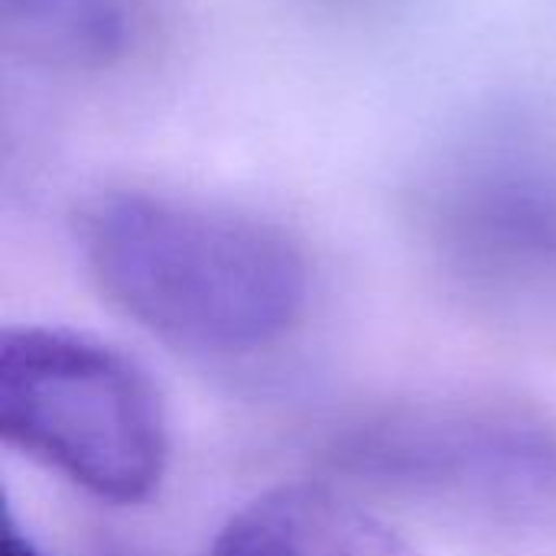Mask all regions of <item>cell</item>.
<instances>
[{
  "instance_id": "6da1fadb",
  "label": "cell",
  "mask_w": 556,
  "mask_h": 556,
  "mask_svg": "<svg viewBox=\"0 0 556 556\" xmlns=\"http://www.w3.org/2000/svg\"><path fill=\"white\" fill-rule=\"evenodd\" d=\"M78 248L114 306L195 352L274 345L309 303L306 254L283 228L199 199L101 192L78 215Z\"/></svg>"
},
{
  "instance_id": "52a82bcc",
  "label": "cell",
  "mask_w": 556,
  "mask_h": 556,
  "mask_svg": "<svg viewBox=\"0 0 556 556\" xmlns=\"http://www.w3.org/2000/svg\"><path fill=\"white\" fill-rule=\"evenodd\" d=\"M0 556H49V554H42V551L36 547V541L16 528V521H13V515H10V508H7V511H3V531H0Z\"/></svg>"
},
{
  "instance_id": "8992f818",
  "label": "cell",
  "mask_w": 556,
  "mask_h": 556,
  "mask_svg": "<svg viewBox=\"0 0 556 556\" xmlns=\"http://www.w3.org/2000/svg\"><path fill=\"white\" fill-rule=\"evenodd\" d=\"M0 42L55 72L111 68L130 42L121 0H0Z\"/></svg>"
},
{
  "instance_id": "5b68a950",
  "label": "cell",
  "mask_w": 556,
  "mask_h": 556,
  "mask_svg": "<svg viewBox=\"0 0 556 556\" xmlns=\"http://www.w3.org/2000/svg\"><path fill=\"white\" fill-rule=\"evenodd\" d=\"M208 556H417L391 528L319 485H283L241 508Z\"/></svg>"
},
{
  "instance_id": "7a4b0ae2",
  "label": "cell",
  "mask_w": 556,
  "mask_h": 556,
  "mask_svg": "<svg viewBox=\"0 0 556 556\" xmlns=\"http://www.w3.org/2000/svg\"><path fill=\"white\" fill-rule=\"evenodd\" d=\"M0 433L114 505L150 498L169 459L163 401L147 371L98 339L49 326L3 329Z\"/></svg>"
},
{
  "instance_id": "3957f363",
  "label": "cell",
  "mask_w": 556,
  "mask_h": 556,
  "mask_svg": "<svg viewBox=\"0 0 556 556\" xmlns=\"http://www.w3.org/2000/svg\"><path fill=\"white\" fill-rule=\"evenodd\" d=\"M381 482L456 505L556 511V430L492 410H427L388 420L349 446Z\"/></svg>"
},
{
  "instance_id": "277c9868",
  "label": "cell",
  "mask_w": 556,
  "mask_h": 556,
  "mask_svg": "<svg viewBox=\"0 0 556 556\" xmlns=\"http://www.w3.org/2000/svg\"><path fill=\"white\" fill-rule=\"evenodd\" d=\"M440 248L489 283L556 280V143H485L427 202Z\"/></svg>"
}]
</instances>
